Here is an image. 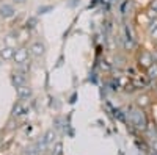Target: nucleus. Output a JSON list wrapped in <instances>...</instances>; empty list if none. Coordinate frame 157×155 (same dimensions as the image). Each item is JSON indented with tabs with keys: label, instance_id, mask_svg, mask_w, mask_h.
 Segmentation results:
<instances>
[{
	"label": "nucleus",
	"instance_id": "f257e3e1",
	"mask_svg": "<svg viewBox=\"0 0 157 155\" xmlns=\"http://www.w3.org/2000/svg\"><path fill=\"white\" fill-rule=\"evenodd\" d=\"M126 114H127V119H129L130 125H134L140 132H146V128L149 127V124H148V118L145 114V110H141L137 105H134V107H129Z\"/></svg>",
	"mask_w": 157,
	"mask_h": 155
},
{
	"label": "nucleus",
	"instance_id": "f03ea898",
	"mask_svg": "<svg viewBox=\"0 0 157 155\" xmlns=\"http://www.w3.org/2000/svg\"><path fill=\"white\" fill-rule=\"evenodd\" d=\"M155 61H154V57H152V52H149V50H140L138 52V55H137V64H138V68H141V69H148L149 66H152Z\"/></svg>",
	"mask_w": 157,
	"mask_h": 155
},
{
	"label": "nucleus",
	"instance_id": "7ed1b4c3",
	"mask_svg": "<svg viewBox=\"0 0 157 155\" xmlns=\"http://www.w3.org/2000/svg\"><path fill=\"white\" fill-rule=\"evenodd\" d=\"M32 54H30V49H27L25 46L16 49V54H14V58H13V61H14L17 66H25V64L29 63Z\"/></svg>",
	"mask_w": 157,
	"mask_h": 155
},
{
	"label": "nucleus",
	"instance_id": "20e7f679",
	"mask_svg": "<svg viewBox=\"0 0 157 155\" xmlns=\"http://www.w3.org/2000/svg\"><path fill=\"white\" fill-rule=\"evenodd\" d=\"M55 138H57V132L54 130V128H50V130H47L41 136V139L36 141V143H38V146H39V149H41V150H46L47 147H50L52 144L55 143Z\"/></svg>",
	"mask_w": 157,
	"mask_h": 155
},
{
	"label": "nucleus",
	"instance_id": "39448f33",
	"mask_svg": "<svg viewBox=\"0 0 157 155\" xmlns=\"http://www.w3.org/2000/svg\"><path fill=\"white\" fill-rule=\"evenodd\" d=\"M29 49H30L32 57H35V58H41V57L46 55V44H44V41H41V39L33 41Z\"/></svg>",
	"mask_w": 157,
	"mask_h": 155
},
{
	"label": "nucleus",
	"instance_id": "423d86ee",
	"mask_svg": "<svg viewBox=\"0 0 157 155\" xmlns=\"http://www.w3.org/2000/svg\"><path fill=\"white\" fill-rule=\"evenodd\" d=\"M11 85L14 88H19L22 85H27V74L22 71H16L11 75Z\"/></svg>",
	"mask_w": 157,
	"mask_h": 155
},
{
	"label": "nucleus",
	"instance_id": "0eeeda50",
	"mask_svg": "<svg viewBox=\"0 0 157 155\" xmlns=\"http://www.w3.org/2000/svg\"><path fill=\"white\" fill-rule=\"evenodd\" d=\"M151 97H149V94H145V93H141V94H138L137 97H135V105L138 107V108H141V110H146L148 107H151Z\"/></svg>",
	"mask_w": 157,
	"mask_h": 155
},
{
	"label": "nucleus",
	"instance_id": "6e6552de",
	"mask_svg": "<svg viewBox=\"0 0 157 155\" xmlns=\"http://www.w3.org/2000/svg\"><path fill=\"white\" fill-rule=\"evenodd\" d=\"M14 14H16V8L13 5L3 3L0 6V17L2 19H11V17H14Z\"/></svg>",
	"mask_w": 157,
	"mask_h": 155
},
{
	"label": "nucleus",
	"instance_id": "1a4fd4ad",
	"mask_svg": "<svg viewBox=\"0 0 157 155\" xmlns=\"http://www.w3.org/2000/svg\"><path fill=\"white\" fill-rule=\"evenodd\" d=\"M16 94H17V97L21 100H29L32 97V94H33V89L29 85H22V86L16 88Z\"/></svg>",
	"mask_w": 157,
	"mask_h": 155
},
{
	"label": "nucleus",
	"instance_id": "9d476101",
	"mask_svg": "<svg viewBox=\"0 0 157 155\" xmlns=\"http://www.w3.org/2000/svg\"><path fill=\"white\" fill-rule=\"evenodd\" d=\"M14 54H16V47H11V46H3L0 47V58L3 61H10L14 58Z\"/></svg>",
	"mask_w": 157,
	"mask_h": 155
},
{
	"label": "nucleus",
	"instance_id": "9b49d317",
	"mask_svg": "<svg viewBox=\"0 0 157 155\" xmlns=\"http://www.w3.org/2000/svg\"><path fill=\"white\" fill-rule=\"evenodd\" d=\"M27 111H29V107L25 105L24 100H21V99H19V102H16V103H14V107H13V116H14V118L24 116Z\"/></svg>",
	"mask_w": 157,
	"mask_h": 155
},
{
	"label": "nucleus",
	"instance_id": "f8f14e48",
	"mask_svg": "<svg viewBox=\"0 0 157 155\" xmlns=\"http://www.w3.org/2000/svg\"><path fill=\"white\" fill-rule=\"evenodd\" d=\"M43 150L39 149V146H38V143H35V144H32V146H29L27 149H25V152H24V155H39Z\"/></svg>",
	"mask_w": 157,
	"mask_h": 155
},
{
	"label": "nucleus",
	"instance_id": "ddd939ff",
	"mask_svg": "<svg viewBox=\"0 0 157 155\" xmlns=\"http://www.w3.org/2000/svg\"><path fill=\"white\" fill-rule=\"evenodd\" d=\"M146 75L149 80H157V63H154L152 66H149L146 69Z\"/></svg>",
	"mask_w": 157,
	"mask_h": 155
},
{
	"label": "nucleus",
	"instance_id": "4468645a",
	"mask_svg": "<svg viewBox=\"0 0 157 155\" xmlns=\"http://www.w3.org/2000/svg\"><path fill=\"white\" fill-rule=\"evenodd\" d=\"M61 143H55V147L52 150V155H61Z\"/></svg>",
	"mask_w": 157,
	"mask_h": 155
},
{
	"label": "nucleus",
	"instance_id": "2eb2a0df",
	"mask_svg": "<svg viewBox=\"0 0 157 155\" xmlns=\"http://www.w3.org/2000/svg\"><path fill=\"white\" fill-rule=\"evenodd\" d=\"M149 38H151V41H155L157 39V28H154L152 31H149Z\"/></svg>",
	"mask_w": 157,
	"mask_h": 155
},
{
	"label": "nucleus",
	"instance_id": "dca6fc26",
	"mask_svg": "<svg viewBox=\"0 0 157 155\" xmlns=\"http://www.w3.org/2000/svg\"><path fill=\"white\" fill-rule=\"evenodd\" d=\"M148 8H151V9H154L155 13H157V0H151L149 2V6Z\"/></svg>",
	"mask_w": 157,
	"mask_h": 155
},
{
	"label": "nucleus",
	"instance_id": "f3484780",
	"mask_svg": "<svg viewBox=\"0 0 157 155\" xmlns=\"http://www.w3.org/2000/svg\"><path fill=\"white\" fill-rule=\"evenodd\" d=\"M27 0H13V3H16V5H24Z\"/></svg>",
	"mask_w": 157,
	"mask_h": 155
},
{
	"label": "nucleus",
	"instance_id": "a211bd4d",
	"mask_svg": "<svg viewBox=\"0 0 157 155\" xmlns=\"http://www.w3.org/2000/svg\"><path fill=\"white\" fill-rule=\"evenodd\" d=\"M152 46H154V52H157V39L152 41Z\"/></svg>",
	"mask_w": 157,
	"mask_h": 155
},
{
	"label": "nucleus",
	"instance_id": "6ab92c4d",
	"mask_svg": "<svg viewBox=\"0 0 157 155\" xmlns=\"http://www.w3.org/2000/svg\"><path fill=\"white\" fill-rule=\"evenodd\" d=\"M2 61H3V60H2V58H0V66H2Z\"/></svg>",
	"mask_w": 157,
	"mask_h": 155
}]
</instances>
